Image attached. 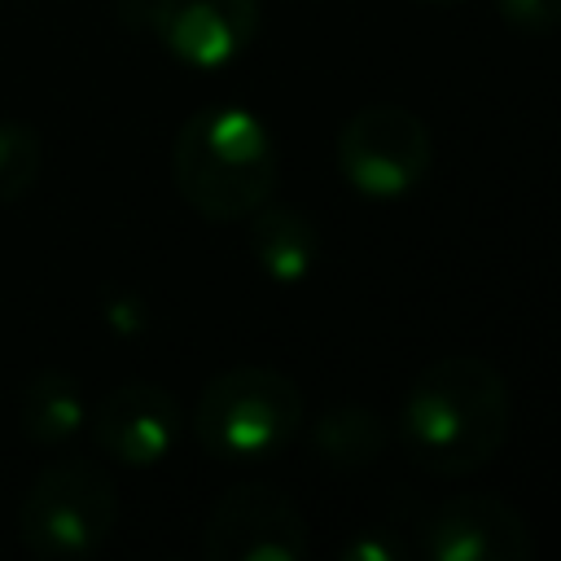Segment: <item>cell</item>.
<instances>
[{"mask_svg":"<svg viewBox=\"0 0 561 561\" xmlns=\"http://www.w3.org/2000/svg\"><path fill=\"white\" fill-rule=\"evenodd\" d=\"M399 438L408 456L438 478L482 469L508 438V386L482 355H443L416 373L403 408Z\"/></svg>","mask_w":561,"mask_h":561,"instance_id":"1","label":"cell"},{"mask_svg":"<svg viewBox=\"0 0 561 561\" xmlns=\"http://www.w3.org/2000/svg\"><path fill=\"white\" fill-rule=\"evenodd\" d=\"M171 175L180 197L215 224L250 219L276 188L267 127L241 105H206L175 131Z\"/></svg>","mask_w":561,"mask_h":561,"instance_id":"2","label":"cell"},{"mask_svg":"<svg viewBox=\"0 0 561 561\" xmlns=\"http://www.w3.org/2000/svg\"><path fill=\"white\" fill-rule=\"evenodd\" d=\"M302 425V390L294 377L259 364L228 368L206 381L193 434L215 460H267Z\"/></svg>","mask_w":561,"mask_h":561,"instance_id":"3","label":"cell"},{"mask_svg":"<svg viewBox=\"0 0 561 561\" xmlns=\"http://www.w3.org/2000/svg\"><path fill=\"white\" fill-rule=\"evenodd\" d=\"M118 526L114 478L92 460H53L31 482L18 535L39 561H79L92 557Z\"/></svg>","mask_w":561,"mask_h":561,"instance_id":"4","label":"cell"},{"mask_svg":"<svg viewBox=\"0 0 561 561\" xmlns=\"http://www.w3.org/2000/svg\"><path fill=\"white\" fill-rule=\"evenodd\" d=\"M337 171L364 197H399L430 171V127L403 105H364L337 131Z\"/></svg>","mask_w":561,"mask_h":561,"instance_id":"5","label":"cell"},{"mask_svg":"<svg viewBox=\"0 0 561 561\" xmlns=\"http://www.w3.org/2000/svg\"><path fill=\"white\" fill-rule=\"evenodd\" d=\"M202 552L210 561H302L307 522L285 491L267 482H241L210 508Z\"/></svg>","mask_w":561,"mask_h":561,"instance_id":"6","label":"cell"},{"mask_svg":"<svg viewBox=\"0 0 561 561\" xmlns=\"http://www.w3.org/2000/svg\"><path fill=\"white\" fill-rule=\"evenodd\" d=\"M416 548L430 561H526L535 539L526 517L500 495H451L416 530Z\"/></svg>","mask_w":561,"mask_h":561,"instance_id":"7","label":"cell"},{"mask_svg":"<svg viewBox=\"0 0 561 561\" xmlns=\"http://www.w3.org/2000/svg\"><path fill=\"white\" fill-rule=\"evenodd\" d=\"M153 35L175 61L219 70L259 35V0H153Z\"/></svg>","mask_w":561,"mask_h":561,"instance_id":"8","label":"cell"},{"mask_svg":"<svg viewBox=\"0 0 561 561\" xmlns=\"http://www.w3.org/2000/svg\"><path fill=\"white\" fill-rule=\"evenodd\" d=\"M92 438L105 456L131 469L167 460L180 438V403L153 381H123L92 408Z\"/></svg>","mask_w":561,"mask_h":561,"instance_id":"9","label":"cell"},{"mask_svg":"<svg viewBox=\"0 0 561 561\" xmlns=\"http://www.w3.org/2000/svg\"><path fill=\"white\" fill-rule=\"evenodd\" d=\"M250 250L276 285H298L320 259V232L298 206H259L250 215Z\"/></svg>","mask_w":561,"mask_h":561,"instance_id":"10","label":"cell"},{"mask_svg":"<svg viewBox=\"0 0 561 561\" xmlns=\"http://www.w3.org/2000/svg\"><path fill=\"white\" fill-rule=\"evenodd\" d=\"M22 430L31 443H44V447H57L66 438H75L88 421V403H83V390L70 373L61 368H44L26 381L22 390Z\"/></svg>","mask_w":561,"mask_h":561,"instance_id":"11","label":"cell"},{"mask_svg":"<svg viewBox=\"0 0 561 561\" xmlns=\"http://www.w3.org/2000/svg\"><path fill=\"white\" fill-rule=\"evenodd\" d=\"M386 447V421L364 403H337L311 425V451L333 469H364Z\"/></svg>","mask_w":561,"mask_h":561,"instance_id":"12","label":"cell"},{"mask_svg":"<svg viewBox=\"0 0 561 561\" xmlns=\"http://www.w3.org/2000/svg\"><path fill=\"white\" fill-rule=\"evenodd\" d=\"M44 167V140L26 123H0V206L31 193Z\"/></svg>","mask_w":561,"mask_h":561,"instance_id":"13","label":"cell"},{"mask_svg":"<svg viewBox=\"0 0 561 561\" xmlns=\"http://www.w3.org/2000/svg\"><path fill=\"white\" fill-rule=\"evenodd\" d=\"M495 9L517 35H548L561 26V0H495Z\"/></svg>","mask_w":561,"mask_h":561,"instance_id":"14","label":"cell"},{"mask_svg":"<svg viewBox=\"0 0 561 561\" xmlns=\"http://www.w3.org/2000/svg\"><path fill=\"white\" fill-rule=\"evenodd\" d=\"M337 557H342V561H403L408 548H403L394 535H386V530H364V535L346 539Z\"/></svg>","mask_w":561,"mask_h":561,"instance_id":"15","label":"cell"},{"mask_svg":"<svg viewBox=\"0 0 561 561\" xmlns=\"http://www.w3.org/2000/svg\"><path fill=\"white\" fill-rule=\"evenodd\" d=\"M425 4H465V0H425Z\"/></svg>","mask_w":561,"mask_h":561,"instance_id":"16","label":"cell"}]
</instances>
